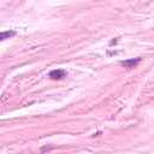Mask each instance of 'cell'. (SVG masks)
I'll use <instances>...</instances> for the list:
<instances>
[{
  "mask_svg": "<svg viewBox=\"0 0 154 154\" xmlns=\"http://www.w3.org/2000/svg\"><path fill=\"white\" fill-rule=\"evenodd\" d=\"M65 76H66V72L64 70H60V69L59 70H53V71L49 72V77L52 79H63Z\"/></svg>",
  "mask_w": 154,
  "mask_h": 154,
  "instance_id": "6da1fadb",
  "label": "cell"
},
{
  "mask_svg": "<svg viewBox=\"0 0 154 154\" xmlns=\"http://www.w3.org/2000/svg\"><path fill=\"white\" fill-rule=\"evenodd\" d=\"M140 58H136V59H129V60H124V61H122V65L123 66H125V67H129V69H132V67H135L138 63H140Z\"/></svg>",
  "mask_w": 154,
  "mask_h": 154,
  "instance_id": "7a4b0ae2",
  "label": "cell"
},
{
  "mask_svg": "<svg viewBox=\"0 0 154 154\" xmlns=\"http://www.w3.org/2000/svg\"><path fill=\"white\" fill-rule=\"evenodd\" d=\"M14 35H16V32L12 31V30L1 31V32H0V41H4V40H6V38H10V37H12V36H14Z\"/></svg>",
  "mask_w": 154,
  "mask_h": 154,
  "instance_id": "3957f363",
  "label": "cell"
}]
</instances>
